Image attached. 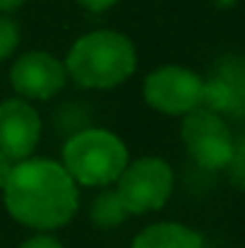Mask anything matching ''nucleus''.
Listing matches in <instances>:
<instances>
[{"label":"nucleus","instance_id":"nucleus-7","mask_svg":"<svg viewBox=\"0 0 245 248\" xmlns=\"http://www.w3.org/2000/svg\"><path fill=\"white\" fill-rule=\"evenodd\" d=\"M68 80L65 65L46 51H29L19 56L10 70V82L27 99H51Z\"/></svg>","mask_w":245,"mask_h":248},{"label":"nucleus","instance_id":"nucleus-6","mask_svg":"<svg viewBox=\"0 0 245 248\" xmlns=\"http://www.w3.org/2000/svg\"><path fill=\"white\" fill-rule=\"evenodd\" d=\"M144 101L166 116H185L204 104V80L187 68L161 65L142 84Z\"/></svg>","mask_w":245,"mask_h":248},{"label":"nucleus","instance_id":"nucleus-15","mask_svg":"<svg viewBox=\"0 0 245 248\" xmlns=\"http://www.w3.org/2000/svg\"><path fill=\"white\" fill-rule=\"evenodd\" d=\"M24 0H0V12H12L22 5Z\"/></svg>","mask_w":245,"mask_h":248},{"label":"nucleus","instance_id":"nucleus-3","mask_svg":"<svg viewBox=\"0 0 245 248\" xmlns=\"http://www.w3.org/2000/svg\"><path fill=\"white\" fill-rule=\"evenodd\" d=\"M63 166L82 186H111L128 166V147L103 128L72 135L63 147Z\"/></svg>","mask_w":245,"mask_h":248},{"label":"nucleus","instance_id":"nucleus-14","mask_svg":"<svg viewBox=\"0 0 245 248\" xmlns=\"http://www.w3.org/2000/svg\"><path fill=\"white\" fill-rule=\"evenodd\" d=\"M82 7H86V10H91V12H103V10H108V7H113L118 0H77Z\"/></svg>","mask_w":245,"mask_h":248},{"label":"nucleus","instance_id":"nucleus-9","mask_svg":"<svg viewBox=\"0 0 245 248\" xmlns=\"http://www.w3.org/2000/svg\"><path fill=\"white\" fill-rule=\"evenodd\" d=\"M132 248H204V241L195 229L185 224L159 222L142 229L135 236Z\"/></svg>","mask_w":245,"mask_h":248},{"label":"nucleus","instance_id":"nucleus-13","mask_svg":"<svg viewBox=\"0 0 245 248\" xmlns=\"http://www.w3.org/2000/svg\"><path fill=\"white\" fill-rule=\"evenodd\" d=\"M14 159H10L5 152H0V188L7 183V178H10V173H12V169H14Z\"/></svg>","mask_w":245,"mask_h":248},{"label":"nucleus","instance_id":"nucleus-1","mask_svg":"<svg viewBox=\"0 0 245 248\" xmlns=\"http://www.w3.org/2000/svg\"><path fill=\"white\" fill-rule=\"evenodd\" d=\"M7 212L24 227L53 232L65 227L77 212V188L65 166L51 159L17 162L2 186Z\"/></svg>","mask_w":245,"mask_h":248},{"label":"nucleus","instance_id":"nucleus-10","mask_svg":"<svg viewBox=\"0 0 245 248\" xmlns=\"http://www.w3.org/2000/svg\"><path fill=\"white\" fill-rule=\"evenodd\" d=\"M89 217H91V222H94L96 227L111 229V227H118V224L125 222L128 210L123 207L118 193L108 188V190H101V193L94 198L91 210H89Z\"/></svg>","mask_w":245,"mask_h":248},{"label":"nucleus","instance_id":"nucleus-4","mask_svg":"<svg viewBox=\"0 0 245 248\" xmlns=\"http://www.w3.org/2000/svg\"><path fill=\"white\" fill-rule=\"evenodd\" d=\"M180 138L190 159L202 169H224L236 157V140L229 123L219 116V111L207 106H197L183 116Z\"/></svg>","mask_w":245,"mask_h":248},{"label":"nucleus","instance_id":"nucleus-2","mask_svg":"<svg viewBox=\"0 0 245 248\" xmlns=\"http://www.w3.org/2000/svg\"><path fill=\"white\" fill-rule=\"evenodd\" d=\"M137 68V53L128 36L111 29L84 34L68 53V75L89 89H111L123 84Z\"/></svg>","mask_w":245,"mask_h":248},{"label":"nucleus","instance_id":"nucleus-12","mask_svg":"<svg viewBox=\"0 0 245 248\" xmlns=\"http://www.w3.org/2000/svg\"><path fill=\"white\" fill-rule=\"evenodd\" d=\"M19 248H63V244H60L58 239L48 236V234H39V236L27 239V241H24Z\"/></svg>","mask_w":245,"mask_h":248},{"label":"nucleus","instance_id":"nucleus-11","mask_svg":"<svg viewBox=\"0 0 245 248\" xmlns=\"http://www.w3.org/2000/svg\"><path fill=\"white\" fill-rule=\"evenodd\" d=\"M19 44V27L14 19L0 15V63L7 61Z\"/></svg>","mask_w":245,"mask_h":248},{"label":"nucleus","instance_id":"nucleus-8","mask_svg":"<svg viewBox=\"0 0 245 248\" xmlns=\"http://www.w3.org/2000/svg\"><path fill=\"white\" fill-rule=\"evenodd\" d=\"M41 138L39 113L22 99H7L0 104V152L22 162L36 150Z\"/></svg>","mask_w":245,"mask_h":248},{"label":"nucleus","instance_id":"nucleus-5","mask_svg":"<svg viewBox=\"0 0 245 248\" xmlns=\"http://www.w3.org/2000/svg\"><path fill=\"white\" fill-rule=\"evenodd\" d=\"M115 193L128 215L161 210L173 193V171L159 157H142L132 164L128 162L118 176Z\"/></svg>","mask_w":245,"mask_h":248}]
</instances>
